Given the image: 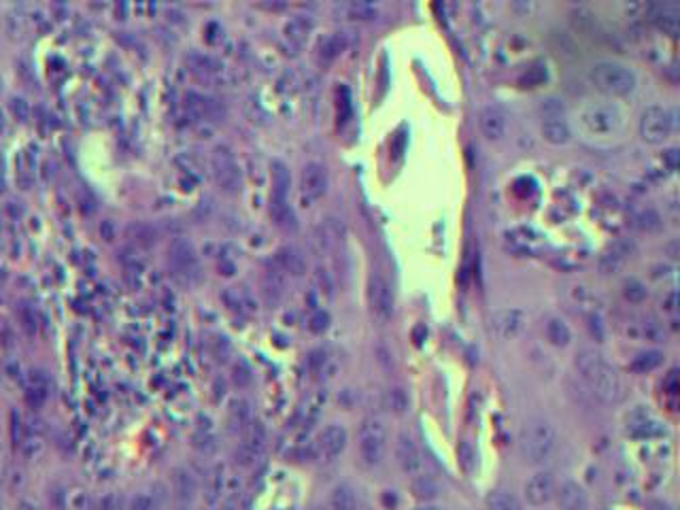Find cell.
<instances>
[{"label":"cell","mask_w":680,"mask_h":510,"mask_svg":"<svg viewBox=\"0 0 680 510\" xmlns=\"http://www.w3.org/2000/svg\"><path fill=\"white\" fill-rule=\"evenodd\" d=\"M574 366L581 374V379L589 385V389L606 404H616L625 396V387L616 370L606 361V357L595 349H583Z\"/></svg>","instance_id":"cell-1"},{"label":"cell","mask_w":680,"mask_h":510,"mask_svg":"<svg viewBox=\"0 0 680 510\" xmlns=\"http://www.w3.org/2000/svg\"><path fill=\"white\" fill-rule=\"evenodd\" d=\"M557 449V431L549 421L531 419L519 431V453L527 464H544Z\"/></svg>","instance_id":"cell-2"},{"label":"cell","mask_w":680,"mask_h":510,"mask_svg":"<svg viewBox=\"0 0 680 510\" xmlns=\"http://www.w3.org/2000/svg\"><path fill=\"white\" fill-rule=\"evenodd\" d=\"M589 81L606 96H627L636 87V75L621 62L601 60L589 69Z\"/></svg>","instance_id":"cell-3"},{"label":"cell","mask_w":680,"mask_h":510,"mask_svg":"<svg viewBox=\"0 0 680 510\" xmlns=\"http://www.w3.org/2000/svg\"><path fill=\"white\" fill-rule=\"evenodd\" d=\"M387 427L379 417H368L359 427V457L366 466H379L387 453Z\"/></svg>","instance_id":"cell-4"},{"label":"cell","mask_w":680,"mask_h":510,"mask_svg":"<svg viewBox=\"0 0 680 510\" xmlns=\"http://www.w3.org/2000/svg\"><path fill=\"white\" fill-rule=\"evenodd\" d=\"M579 121L583 126V130L591 136H610L621 128V113L616 106L612 104H604V102H589L581 115Z\"/></svg>","instance_id":"cell-5"},{"label":"cell","mask_w":680,"mask_h":510,"mask_svg":"<svg viewBox=\"0 0 680 510\" xmlns=\"http://www.w3.org/2000/svg\"><path fill=\"white\" fill-rule=\"evenodd\" d=\"M640 136L651 145H661L674 130V113L668 106L651 104L640 115Z\"/></svg>","instance_id":"cell-6"},{"label":"cell","mask_w":680,"mask_h":510,"mask_svg":"<svg viewBox=\"0 0 680 510\" xmlns=\"http://www.w3.org/2000/svg\"><path fill=\"white\" fill-rule=\"evenodd\" d=\"M211 170L213 176L217 181V185L228 191V194H236L241 189L243 183V170L239 166L234 154L230 147L226 145H217L211 154Z\"/></svg>","instance_id":"cell-7"},{"label":"cell","mask_w":680,"mask_h":510,"mask_svg":"<svg viewBox=\"0 0 680 510\" xmlns=\"http://www.w3.org/2000/svg\"><path fill=\"white\" fill-rule=\"evenodd\" d=\"M368 302H370V311L374 315L376 321L385 324L394 317L396 311V298H394V289L387 283L385 276L381 274H372L370 283H368Z\"/></svg>","instance_id":"cell-8"},{"label":"cell","mask_w":680,"mask_h":510,"mask_svg":"<svg viewBox=\"0 0 680 510\" xmlns=\"http://www.w3.org/2000/svg\"><path fill=\"white\" fill-rule=\"evenodd\" d=\"M170 261L179 276L194 283L200 279V259L196 254V247L187 239H174L170 245Z\"/></svg>","instance_id":"cell-9"},{"label":"cell","mask_w":680,"mask_h":510,"mask_svg":"<svg viewBox=\"0 0 680 510\" xmlns=\"http://www.w3.org/2000/svg\"><path fill=\"white\" fill-rule=\"evenodd\" d=\"M544 109V117H542V136L546 143L551 145H566L572 136V130L568 126V121L561 117V106L557 104V100H546V104H542Z\"/></svg>","instance_id":"cell-10"},{"label":"cell","mask_w":680,"mask_h":510,"mask_svg":"<svg viewBox=\"0 0 680 510\" xmlns=\"http://www.w3.org/2000/svg\"><path fill=\"white\" fill-rule=\"evenodd\" d=\"M344 239V226L336 217H326L321 224H317L311 232V247L321 255L332 254L340 247Z\"/></svg>","instance_id":"cell-11"},{"label":"cell","mask_w":680,"mask_h":510,"mask_svg":"<svg viewBox=\"0 0 680 510\" xmlns=\"http://www.w3.org/2000/svg\"><path fill=\"white\" fill-rule=\"evenodd\" d=\"M527 326V313L523 309H514V306H506V309H500L494 313L491 317V328L494 332L504 340L516 339Z\"/></svg>","instance_id":"cell-12"},{"label":"cell","mask_w":680,"mask_h":510,"mask_svg":"<svg viewBox=\"0 0 680 510\" xmlns=\"http://www.w3.org/2000/svg\"><path fill=\"white\" fill-rule=\"evenodd\" d=\"M634 251H636L634 243L623 241V239L614 241L604 254L599 255V261H597L599 272H601V274H616V272H621V270L627 266V261L634 257Z\"/></svg>","instance_id":"cell-13"},{"label":"cell","mask_w":680,"mask_h":510,"mask_svg":"<svg viewBox=\"0 0 680 510\" xmlns=\"http://www.w3.org/2000/svg\"><path fill=\"white\" fill-rule=\"evenodd\" d=\"M525 500L531 506H544L546 502L553 500L555 496V481L551 472H536L527 479L525 487H523Z\"/></svg>","instance_id":"cell-14"},{"label":"cell","mask_w":680,"mask_h":510,"mask_svg":"<svg viewBox=\"0 0 680 510\" xmlns=\"http://www.w3.org/2000/svg\"><path fill=\"white\" fill-rule=\"evenodd\" d=\"M243 431H245V436H243V442L239 446L236 457H239V461L243 466H251L255 459L259 457V453H261V449L266 444V429L259 421H249Z\"/></svg>","instance_id":"cell-15"},{"label":"cell","mask_w":680,"mask_h":510,"mask_svg":"<svg viewBox=\"0 0 680 510\" xmlns=\"http://www.w3.org/2000/svg\"><path fill=\"white\" fill-rule=\"evenodd\" d=\"M300 187H302V194L306 198H311V200L321 198L328 191V170H326V166L319 162H309L300 174Z\"/></svg>","instance_id":"cell-16"},{"label":"cell","mask_w":680,"mask_h":510,"mask_svg":"<svg viewBox=\"0 0 680 510\" xmlns=\"http://www.w3.org/2000/svg\"><path fill=\"white\" fill-rule=\"evenodd\" d=\"M346 440H349V436H346V429L342 425H328L317 438V444H315L317 455L321 459H328V461L339 457L346 446Z\"/></svg>","instance_id":"cell-17"},{"label":"cell","mask_w":680,"mask_h":510,"mask_svg":"<svg viewBox=\"0 0 680 510\" xmlns=\"http://www.w3.org/2000/svg\"><path fill=\"white\" fill-rule=\"evenodd\" d=\"M185 100H187L189 111H191L198 119H204V121H219V119L226 115L224 104H221L217 98H213V96L198 94V91H189Z\"/></svg>","instance_id":"cell-18"},{"label":"cell","mask_w":680,"mask_h":510,"mask_svg":"<svg viewBox=\"0 0 680 510\" xmlns=\"http://www.w3.org/2000/svg\"><path fill=\"white\" fill-rule=\"evenodd\" d=\"M396 459H398V466L402 468V472H406V474H419L424 470L421 451L406 434H400L396 440Z\"/></svg>","instance_id":"cell-19"},{"label":"cell","mask_w":680,"mask_h":510,"mask_svg":"<svg viewBox=\"0 0 680 510\" xmlns=\"http://www.w3.org/2000/svg\"><path fill=\"white\" fill-rule=\"evenodd\" d=\"M555 498L561 510H589V496L583 485L574 481H564L555 487Z\"/></svg>","instance_id":"cell-20"},{"label":"cell","mask_w":680,"mask_h":510,"mask_svg":"<svg viewBox=\"0 0 680 510\" xmlns=\"http://www.w3.org/2000/svg\"><path fill=\"white\" fill-rule=\"evenodd\" d=\"M649 15H651V21L668 32L670 36H676L680 30V6L674 2H659V4H651L649 6Z\"/></svg>","instance_id":"cell-21"},{"label":"cell","mask_w":680,"mask_h":510,"mask_svg":"<svg viewBox=\"0 0 680 510\" xmlns=\"http://www.w3.org/2000/svg\"><path fill=\"white\" fill-rule=\"evenodd\" d=\"M479 126H481V132H483L489 141H500V139L506 134L509 121H506V115H504L502 109H498V106H485V109H481V113H479Z\"/></svg>","instance_id":"cell-22"},{"label":"cell","mask_w":680,"mask_h":510,"mask_svg":"<svg viewBox=\"0 0 680 510\" xmlns=\"http://www.w3.org/2000/svg\"><path fill=\"white\" fill-rule=\"evenodd\" d=\"M49 376H47V372H43V370H30L28 372V376H26V400H28V404L30 406H34V409H39L45 400H47V396H49Z\"/></svg>","instance_id":"cell-23"},{"label":"cell","mask_w":680,"mask_h":510,"mask_svg":"<svg viewBox=\"0 0 680 510\" xmlns=\"http://www.w3.org/2000/svg\"><path fill=\"white\" fill-rule=\"evenodd\" d=\"M276 268L283 272V274H291V276H302L309 268L306 264V257L302 255V251H298L296 247L291 245H285L276 251Z\"/></svg>","instance_id":"cell-24"},{"label":"cell","mask_w":680,"mask_h":510,"mask_svg":"<svg viewBox=\"0 0 680 510\" xmlns=\"http://www.w3.org/2000/svg\"><path fill=\"white\" fill-rule=\"evenodd\" d=\"M172 491H174V498L181 504H189L196 498V491H198L196 476L187 468H174V472H172Z\"/></svg>","instance_id":"cell-25"},{"label":"cell","mask_w":680,"mask_h":510,"mask_svg":"<svg viewBox=\"0 0 680 510\" xmlns=\"http://www.w3.org/2000/svg\"><path fill=\"white\" fill-rule=\"evenodd\" d=\"M126 234L130 239L132 245L141 247V249H149L158 243L160 239V232L156 226L147 224V221H132L128 228H126Z\"/></svg>","instance_id":"cell-26"},{"label":"cell","mask_w":680,"mask_h":510,"mask_svg":"<svg viewBox=\"0 0 680 510\" xmlns=\"http://www.w3.org/2000/svg\"><path fill=\"white\" fill-rule=\"evenodd\" d=\"M261 294L264 298L270 302V304H276L283 294H285V274L274 266V268H268L264 272V279H261Z\"/></svg>","instance_id":"cell-27"},{"label":"cell","mask_w":680,"mask_h":510,"mask_svg":"<svg viewBox=\"0 0 680 510\" xmlns=\"http://www.w3.org/2000/svg\"><path fill=\"white\" fill-rule=\"evenodd\" d=\"M226 466H215L211 468L209 476H206V485H204V498L209 504H215L221 500V496L226 494V487H228V476H226Z\"/></svg>","instance_id":"cell-28"},{"label":"cell","mask_w":680,"mask_h":510,"mask_svg":"<svg viewBox=\"0 0 680 510\" xmlns=\"http://www.w3.org/2000/svg\"><path fill=\"white\" fill-rule=\"evenodd\" d=\"M270 176H272V198L276 200H287L289 187H291V172L285 162L274 160L270 164Z\"/></svg>","instance_id":"cell-29"},{"label":"cell","mask_w":680,"mask_h":510,"mask_svg":"<svg viewBox=\"0 0 680 510\" xmlns=\"http://www.w3.org/2000/svg\"><path fill=\"white\" fill-rule=\"evenodd\" d=\"M313 26H315V19H313V17H309V15H294L291 19H287L283 32H285V36H287L294 45H302V43L309 39Z\"/></svg>","instance_id":"cell-30"},{"label":"cell","mask_w":680,"mask_h":510,"mask_svg":"<svg viewBox=\"0 0 680 510\" xmlns=\"http://www.w3.org/2000/svg\"><path fill=\"white\" fill-rule=\"evenodd\" d=\"M270 215H272L274 224H276L281 230H285V232H294V230L298 228V217H296V213H294V209L289 206L287 200H276V198H272V202H270Z\"/></svg>","instance_id":"cell-31"},{"label":"cell","mask_w":680,"mask_h":510,"mask_svg":"<svg viewBox=\"0 0 680 510\" xmlns=\"http://www.w3.org/2000/svg\"><path fill=\"white\" fill-rule=\"evenodd\" d=\"M627 334H631L634 339L651 340V342H659L664 336L661 328L653 319H631L627 324Z\"/></svg>","instance_id":"cell-32"},{"label":"cell","mask_w":680,"mask_h":510,"mask_svg":"<svg viewBox=\"0 0 680 510\" xmlns=\"http://www.w3.org/2000/svg\"><path fill=\"white\" fill-rule=\"evenodd\" d=\"M544 334L553 346H568L572 340V332L561 317H551L544 326Z\"/></svg>","instance_id":"cell-33"},{"label":"cell","mask_w":680,"mask_h":510,"mask_svg":"<svg viewBox=\"0 0 680 510\" xmlns=\"http://www.w3.org/2000/svg\"><path fill=\"white\" fill-rule=\"evenodd\" d=\"M228 419L234 429H245L251 421V406L245 398H236L228 406Z\"/></svg>","instance_id":"cell-34"},{"label":"cell","mask_w":680,"mask_h":510,"mask_svg":"<svg viewBox=\"0 0 680 510\" xmlns=\"http://www.w3.org/2000/svg\"><path fill=\"white\" fill-rule=\"evenodd\" d=\"M224 302L228 304L230 311L234 313H247V311H254V300L247 291H241V289H234V287H228L224 294H221Z\"/></svg>","instance_id":"cell-35"},{"label":"cell","mask_w":680,"mask_h":510,"mask_svg":"<svg viewBox=\"0 0 680 510\" xmlns=\"http://www.w3.org/2000/svg\"><path fill=\"white\" fill-rule=\"evenodd\" d=\"M485 506L487 510H523L521 502L516 496H512L510 491L496 489L485 498Z\"/></svg>","instance_id":"cell-36"},{"label":"cell","mask_w":680,"mask_h":510,"mask_svg":"<svg viewBox=\"0 0 680 510\" xmlns=\"http://www.w3.org/2000/svg\"><path fill=\"white\" fill-rule=\"evenodd\" d=\"M330 510H357V498L355 491L349 485H339L332 491L330 498Z\"/></svg>","instance_id":"cell-37"},{"label":"cell","mask_w":680,"mask_h":510,"mask_svg":"<svg viewBox=\"0 0 680 510\" xmlns=\"http://www.w3.org/2000/svg\"><path fill=\"white\" fill-rule=\"evenodd\" d=\"M344 45H346V39H344L340 32H332V34H328V36H324V39L319 41L317 51H319V56L328 62V60H332V58L339 56L340 51L344 49Z\"/></svg>","instance_id":"cell-38"},{"label":"cell","mask_w":680,"mask_h":510,"mask_svg":"<svg viewBox=\"0 0 680 510\" xmlns=\"http://www.w3.org/2000/svg\"><path fill=\"white\" fill-rule=\"evenodd\" d=\"M661 361H664V353H661V351H644V353H640L638 357H634L631 370L644 374V372H651V370L659 368Z\"/></svg>","instance_id":"cell-39"},{"label":"cell","mask_w":680,"mask_h":510,"mask_svg":"<svg viewBox=\"0 0 680 510\" xmlns=\"http://www.w3.org/2000/svg\"><path fill=\"white\" fill-rule=\"evenodd\" d=\"M623 298L627 300V302H631V304H640V302H644L646 300V296H649V289H646V285L642 283V281H638V279H627L625 283H623Z\"/></svg>","instance_id":"cell-40"},{"label":"cell","mask_w":680,"mask_h":510,"mask_svg":"<svg viewBox=\"0 0 680 510\" xmlns=\"http://www.w3.org/2000/svg\"><path fill=\"white\" fill-rule=\"evenodd\" d=\"M342 11H344V13H346V17H351V19H374V17H376V13H379V9H376L374 4H370V2H361V0L344 4V6H342Z\"/></svg>","instance_id":"cell-41"},{"label":"cell","mask_w":680,"mask_h":510,"mask_svg":"<svg viewBox=\"0 0 680 510\" xmlns=\"http://www.w3.org/2000/svg\"><path fill=\"white\" fill-rule=\"evenodd\" d=\"M26 30H28V17L24 13H19V11H11L6 15V32L13 39H19V36L26 34Z\"/></svg>","instance_id":"cell-42"},{"label":"cell","mask_w":680,"mask_h":510,"mask_svg":"<svg viewBox=\"0 0 680 510\" xmlns=\"http://www.w3.org/2000/svg\"><path fill=\"white\" fill-rule=\"evenodd\" d=\"M413 494L419 500H434L438 496V487H436V483L429 476H417L413 481Z\"/></svg>","instance_id":"cell-43"},{"label":"cell","mask_w":680,"mask_h":510,"mask_svg":"<svg viewBox=\"0 0 680 510\" xmlns=\"http://www.w3.org/2000/svg\"><path fill=\"white\" fill-rule=\"evenodd\" d=\"M17 315H19L21 328H24L30 336L36 334V330H39V317H36V313L32 311V306H30V304H19Z\"/></svg>","instance_id":"cell-44"},{"label":"cell","mask_w":680,"mask_h":510,"mask_svg":"<svg viewBox=\"0 0 680 510\" xmlns=\"http://www.w3.org/2000/svg\"><path fill=\"white\" fill-rule=\"evenodd\" d=\"M194 440H196L194 444H196L200 451H204V453H211V451H215V446H217V438H215L211 425H209V427H200V429L196 431V438H194Z\"/></svg>","instance_id":"cell-45"},{"label":"cell","mask_w":680,"mask_h":510,"mask_svg":"<svg viewBox=\"0 0 680 510\" xmlns=\"http://www.w3.org/2000/svg\"><path fill=\"white\" fill-rule=\"evenodd\" d=\"M387 406L394 411V413H404L406 409H409V398H406V394H404V389H400V387H394V389H389L387 391Z\"/></svg>","instance_id":"cell-46"},{"label":"cell","mask_w":680,"mask_h":510,"mask_svg":"<svg viewBox=\"0 0 680 510\" xmlns=\"http://www.w3.org/2000/svg\"><path fill=\"white\" fill-rule=\"evenodd\" d=\"M330 328V315L321 309L313 311V315L309 317V330L313 334H324Z\"/></svg>","instance_id":"cell-47"},{"label":"cell","mask_w":680,"mask_h":510,"mask_svg":"<svg viewBox=\"0 0 680 510\" xmlns=\"http://www.w3.org/2000/svg\"><path fill=\"white\" fill-rule=\"evenodd\" d=\"M315 285L317 289L324 294V296H332L334 294V281H332V274L326 270V268H317L315 270Z\"/></svg>","instance_id":"cell-48"},{"label":"cell","mask_w":680,"mask_h":510,"mask_svg":"<svg viewBox=\"0 0 680 510\" xmlns=\"http://www.w3.org/2000/svg\"><path fill=\"white\" fill-rule=\"evenodd\" d=\"M638 226H640L642 230H657V228L661 226V217H659V213H657V211L646 209V211H642V213H640V217H638Z\"/></svg>","instance_id":"cell-49"},{"label":"cell","mask_w":680,"mask_h":510,"mask_svg":"<svg viewBox=\"0 0 680 510\" xmlns=\"http://www.w3.org/2000/svg\"><path fill=\"white\" fill-rule=\"evenodd\" d=\"M11 111L19 121H28L30 119V104L26 102V98L21 96H13L11 98Z\"/></svg>","instance_id":"cell-50"},{"label":"cell","mask_w":680,"mask_h":510,"mask_svg":"<svg viewBox=\"0 0 680 510\" xmlns=\"http://www.w3.org/2000/svg\"><path fill=\"white\" fill-rule=\"evenodd\" d=\"M128 510H156V502H154V498L149 494H136L130 500Z\"/></svg>","instance_id":"cell-51"},{"label":"cell","mask_w":680,"mask_h":510,"mask_svg":"<svg viewBox=\"0 0 680 510\" xmlns=\"http://www.w3.org/2000/svg\"><path fill=\"white\" fill-rule=\"evenodd\" d=\"M4 379H11L13 383L21 381V368H19L17 361H6V366H4Z\"/></svg>","instance_id":"cell-52"},{"label":"cell","mask_w":680,"mask_h":510,"mask_svg":"<svg viewBox=\"0 0 680 510\" xmlns=\"http://www.w3.org/2000/svg\"><path fill=\"white\" fill-rule=\"evenodd\" d=\"M234 381H236V385H247L249 381H251V372L243 366V364H239L236 368H234Z\"/></svg>","instance_id":"cell-53"},{"label":"cell","mask_w":680,"mask_h":510,"mask_svg":"<svg viewBox=\"0 0 680 510\" xmlns=\"http://www.w3.org/2000/svg\"><path fill=\"white\" fill-rule=\"evenodd\" d=\"M96 510H119V502H117V496H104V498H100V502H98V506Z\"/></svg>","instance_id":"cell-54"},{"label":"cell","mask_w":680,"mask_h":510,"mask_svg":"<svg viewBox=\"0 0 680 510\" xmlns=\"http://www.w3.org/2000/svg\"><path fill=\"white\" fill-rule=\"evenodd\" d=\"M100 234H102V239H104V241H113V236H115L113 221H102V226H100Z\"/></svg>","instance_id":"cell-55"},{"label":"cell","mask_w":680,"mask_h":510,"mask_svg":"<svg viewBox=\"0 0 680 510\" xmlns=\"http://www.w3.org/2000/svg\"><path fill=\"white\" fill-rule=\"evenodd\" d=\"M166 15H169V19L172 24H185V15H183L179 9H172V6H170L169 11H166Z\"/></svg>","instance_id":"cell-56"},{"label":"cell","mask_w":680,"mask_h":510,"mask_svg":"<svg viewBox=\"0 0 680 510\" xmlns=\"http://www.w3.org/2000/svg\"><path fill=\"white\" fill-rule=\"evenodd\" d=\"M664 306H666V311H670V313H674V311H676V294H674V291H670V294L666 296Z\"/></svg>","instance_id":"cell-57"},{"label":"cell","mask_w":680,"mask_h":510,"mask_svg":"<svg viewBox=\"0 0 680 510\" xmlns=\"http://www.w3.org/2000/svg\"><path fill=\"white\" fill-rule=\"evenodd\" d=\"M221 510H243V506H241L239 498H228L226 504L221 506Z\"/></svg>","instance_id":"cell-58"},{"label":"cell","mask_w":680,"mask_h":510,"mask_svg":"<svg viewBox=\"0 0 680 510\" xmlns=\"http://www.w3.org/2000/svg\"><path fill=\"white\" fill-rule=\"evenodd\" d=\"M425 334H427L425 326H417V328H415V342H417V344H421L425 339Z\"/></svg>","instance_id":"cell-59"},{"label":"cell","mask_w":680,"mask_h":510,"mask_svg":"<svg viewBox=\"0 0 680 510\" xmlns=\"http://www.w3.org/2000/svg\"><path fill=\"white\" fill-rule=\"evenodd\" d=\"M2 128H4V113L0 111V130H2Z\"/></svg>","instance_id":"cell-60"},{"label":"cell","mask_w":680,"mask_h":510,"mask_svg":"<svg viewBox=\"0 0 680 510\" xmlns=\"http://www.w3.org/2000/svg\"><path fill=\"white\" fill-rule=\"evenodd\" d=\"M2 230H4V221H2V215H0V234H2Z\"/></svg>","instance_id":"cell-61"},{"label":"cell","mask_w":680,"mask_h":510,"mask_svg":"<svg viewBox=\"0 0 680 510\" xmlns=\"http://www.w3.org/2000/svg\"><path fill=\"white\" fill-rule=\"evenodd\" d=\"M417 510H440V509H431V506H425V509H417Z\"/></svg>","instance_id":"cell-62"},{"label":"cell","mask_w":680,"mask_h":510,"mask_svg":"<svg viewBox=\"0 0 680 510\" xmlns=\"http://www.w3.org/2000/svg\"><path fill=\"white\" fill-rule=\"evenodd\" d=\"M317 510H321V509H317Z\"/></svg>","instance_id":"cell-63"}]
</instances>
